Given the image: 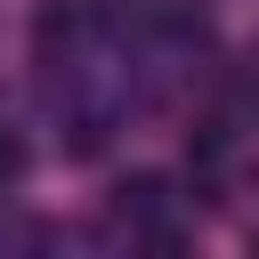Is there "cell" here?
<instances>
[{
  "label": "cell",
  "mask_w": 259,
  "mask_h": 259,
  "mask_svg": "<svg viewBox=\"0 0 259 259\" xmlns=\"http://www.w3.org/2000/svg\"><path fill=\"white\" fill-rule=\"evenodd\" d=\"M16 170H24V146H16V138H0V178H16Z\"/></svg>",
  "instance_id": "obj_1"
}]
</instances>
